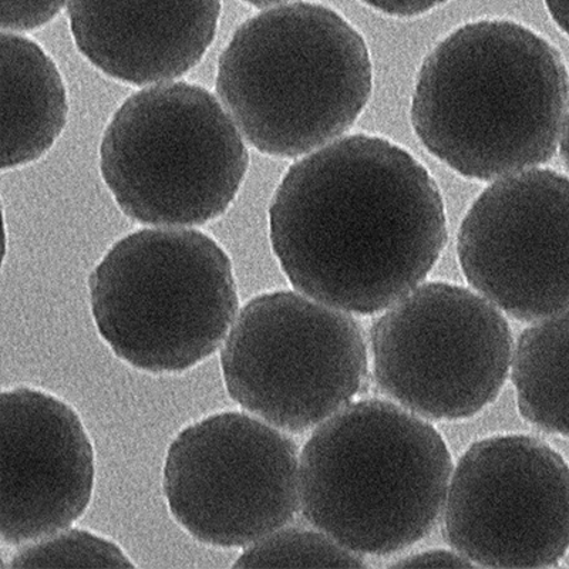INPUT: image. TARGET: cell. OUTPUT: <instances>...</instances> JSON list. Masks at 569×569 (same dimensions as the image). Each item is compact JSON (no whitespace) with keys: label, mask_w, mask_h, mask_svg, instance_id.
Wrapping results in <instances>:
<instances>
[{"label":"cell","mask_w":569,"mask_h":569,"mask_svg":"<svg viewBox=\"0 0 569 569\" xmlns=\"http://www.w3.org/2000/svg\"><path fill=\"white\" fill-rule=\"evenodd\" d=\"M269 237L298 292L372 315L415 291L439 261L446 208L408 150L355 134L288 170L269 208Z\"/></svg>","instance_id":"1"},{"label":"cell","mask_w":569,"mask_h":569,"mask_svg":"<svg viewBox=\"0 0 569 569\" xmlns=\"http://www.w3.org/2000/svg\"><path fill=\"white\" fill-rule=\"evenodd\" d=\"M569 113V74L550 42L510 20L465 24L427 56L411 126L460 176L492 181L546 164Z\"/></svg>","instance_id":"2"},{"label":"cell","mask_w":569,"mask_h":569,"mask_svg":"<svg viewBox=\"0 0 569 569\" xmlns=\"http://www.w3.org/2000/svg\"><path fill=\"white\" fill-rule=\"evenodd\" d=\"M453 470L429 421L388 400L352 401L303 446L299 506L348 550L390 556L433 531Z\"/></svg>","instance_id":"3"},{"label":"cell","mask_w":569,"mask_h":569,"mask_svg":"<svg viewBox=\"0 0 569 569\" xmlns=\"http://www.w3.org/2000/svg\"><path fill=\"white\" fill-rule=\"evenodd\" d=\"M217 91L253 149L297 159L352 129L372 96V59L335 10L283 4L237 30L218 63Z\"/></svg>","instance_id":"4"},{"label":"cell","mask_w":569,"mask_h":569,"mask_svg":"<svg viewBox=\"0 0 569 569\" xmlns=\"http://www.w3.org/2000/svg\"><path fill=\"white\" fill-rule=\"evenodd\" d=\"M91 313L117 358L150 373L194 368L221 347L238 308L227 252L194 230H142L89 279Z\"/></svg>","instance_id":"5"},{"label":"cell","mask_w":569,"mask_h":569,"mask_svg":"<svg viewBox=\"0 0 569 569\" xmlns=\"http://www.w3.org/2000/svg\"><path fill=\"white\" fill-rule=\"evenodd\" d=\"M246 144L200 86L142 89L117 110L100 147V170L117 206L156 227L202 226L222 216L246 180Z\"/></svg>","instance_id":"6"},{"label":"cell","mask_w":569,"mask_h":569,"mask_svg":"<svg viewBox=\"0 0 569 569\" xmlns=\"http://www.w3.org/2000/svg\"><path fill=\"white\" fill-rule=\"evenodd\" d=\"M228 395L268 425L302 433L352 403L368 376L363 329L305 295H258L221 350Z\"/></svg>","instance_id":"7"},{"label":"cell","mask_w":569,"mask_h":569,"mask_svg":"<svg viewBox=\"0 0 569 569\" xmlns=\"http://www.w3.org/2000/svg\"><path fill=\"white\" fill-rule=\"evenodd\" d=\"M380 393L426 420H465L505 388L512 333L500 309L447 282L419 284L370 329Z\"/></svg>","instance_id":"8"},{"label":"cell","mask_w":569,"mask_h":569,"mask_svg":"<svg viewBox=\"0 0 569 569\" xmlns=\"http://www.w3.org/2000/svg\"><path fill=\"white\" fill-rule=\"evenodd\" d=\"M164 496L178 525L200 542L240 548L299 510L298 447L240 411L188 426L167 451Z\"/></svg>","instance_id":"9"},{"label":"cell","mask_w":569,"mask_h":569,"mask_svg":"<svg viewBox=\"0 0 569 569\" xmlns=\"http://www.w3.org/2000/svg\"><path fill=\"white\" fill-rule=\"evenodd\" d=\"M443 536L475 567H556L569 551V466L530 436L472 443L451 475Z\"/></svg>","instance_id":"10"},{"label":"cell","mask_w":569,"mask_h":569,"mask_svg":"<svg viewBox=\"0 0 569 569\" xmlns=\"http://www.w3.org/2000/svg\"><path fill=\"white\" fill-rule=\"evenodd\" d=\"M467 282L521 322L569 311V178L536 169L498 180L457 238Z\"/></svg>","instance_id":"11"},{"label":"cell","mask_w":569,"mask_h":569,"mask_svg":"<svg viewBox=\"0 0 569 569\" xmlns=\"http://www.w3.org/2000/svg\"><path fill=\"white\" fill-rule=\"evenodd\" d=\"M94 489V450L83 421L46 391L0 396V536L40 540L78 521Z\"/></svg>","instance_id":"12"},{"label":"cell","mask_w":569,"mask_h":569,"mask_svg":"<svg viewBox=\"0 0 569 569\" xmlns=\"http://www.w3.org/2000/svg\"><path fill=\"white\" fill-rule=\"evenodd\" d=\"M221 0H69L80 53L136 86L180 78L216 38Z\"/></svg>","instance_id":"13"},{"label":"cell","mask_w":569,"mask_h":569,"mask_svg":"<svg viewBox=\"0 0 569 569\" xmlns=\"http://www.w3.org/2000/svg\"><path fill=\"white\" fill-rule=\"evenodd\" d=\"M60 71L39 44L2 33V169H18L52 149L68 121Z\"/></svg>","instance_id":"14"},{"label":"cell","mask_w":569,"mask_h":569,"mask_svg":"<svg viewBox=\"0 0 569 569\" xmlns=\"http://www.w3.org/2000/svg\"><path fill=\"white\" fill-rule=\"evenodd\" d=\"M510 373L522 418L569 439V311L521 333Z\"/></svg>","instance_id":"15"},{"label":"cell","mask_w":569,"mask_h":569,"mask_svg":"<svg viewBox=\"0 0 569 569\" xmlns=\"http://www.w3.org/2000/svg\"><path fill=\"white\" fill-rule=\"evenodd\" d=\"M359 553L322 531L279 528L238 557L232 568H366Z\"/></svg>","instance_id":"16"},{"label":"cell","mask_w":569,"mask_h":569,"mask_svg":"<svg viewBox=\"0 0 569 569\" xmlns=\"http://www.w3.org/2000/svg\"><path fill=\"white\" fill-rule=\"evenodd\" d=\"M116 542L80 528H64L28 542L10 560L9 569L29 568H134Z\"/></svg>","instance_id":"17"},{"label":"cell","mask_w":569,"mask_h":569,"mask_svg":"<svg viewBox=\"0 0 569 569\" xmlns=\"http://www.w3.org/2000/svg\"><path fill=\"white\" fill-rule=\"evenodd\" d=\"M66 0H2L3 32L42 28L62 10Z\"/></svg>","instance_id":"18"},{"label":"cell","mask_w":569,"mask_h":569,"mask_svg":"<svg viewBox=\"0 0 569 569\" xmlns=\"http://www.w3.org/2000/svg\"><path fill=\"white\" fill-rule=\"evenodd\" d=\"M393 568H470L475 563L462 557L457 551L449 550H429L415 556L406 557L403 560L395 562Z\"/></svg>","instance_id":"19"},{"label":"cell","mask_w":569,"mask_h":569,"mask_svg":"<svg viewBox=\"0 0 569 569\" xmlns=\"http://www.w3.org/2000/svg\"><path fill=\"white\" fill-rule=\"evenodd\" d=\"M362 2L389 17L415 18L430 12L449 0H362Z\"/></svg>","instance_id":"20"},{"label":"cell","mask_w":569,"mask_h":569,"mask_svg":"<svg viewBox=\"0 0 569 569\" xmlns=\"http://www.w3.org/2000/svg\"><path fill=\"white\" fill-rule=\"evenodd\" d=\"M548 12H550L557 27L568 36L569 39V0H543Z\"/></svg>","instance_id":"21"},{"label":"cell","mask_w":569,"mask_h":569,"mask_svg":"<svg viewBox=\"0 0 569 569\" xmlns=\"http://www.w3.org/2000/svg\"><path fill=\"white\" fill-rule=\"evenodd\" d=\"M560 144L562 159L563 161H566V164L569 170V113L567 116L566 124H563Z\"/></svg>","instance_id":"22"},{"label":"cell","mask_w":569,"mask_h":569,"mask_svg":"<svg viewBox=\"0 0 569 569\" xmlns=\"http://www.w3.org/2000/svg\"><path fill=\"white\" fill-rule=\"evenodd\" d=\"M243 2L252 4V7H257V8H267V7H272V4L291 2V0H243Z\"/></svg>","instance_id":"23"}]
</instances>
